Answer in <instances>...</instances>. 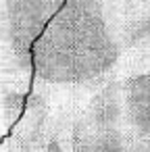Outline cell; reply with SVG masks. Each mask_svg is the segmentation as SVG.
Here are the masks:
<instances>
[{"label": "cell", "instance_id": "cell-1", "mask_svg": "<svg viewBox=\"0 0 150 152\" xmlns=\"http://www.w3.org/2000/svg\"><path fill=\"white\" fill-rule=\"evenodd\" d=\"M123 54L113 0H65L31 48L34 83L50 90L96 86Z\"/></svg>", "mask_w": 150, "mask_h": 152}, {"label": "cell", "instance_id": "cell-2", "mask_svg": "<svg viewBox=\"0 0 150 152\" xmlns=\"http://www.w3.org/2000/svg\"><path fill=\"white\" fill-rule=\"evenodd\" d=\"M65 0H0V81L34 86L31 48Z\"/></svg>", "mask_w": 150, "mask_h": 152}, {"label": "cell", "instance_id": "cell-3", "mask_svg": "<svg viewBox=\"0 0 150 152\" xmlns=\"http://www.w3.org/2000/svg\"><path fill=\"white\" fill-rule=\"evenodd\" d=\"M75 121L88 129L110 131L123 127V88L121 79L106 77L88 96L83 108L75 115Z\"/></svg>", "mask_w": 150, "mask_h": 152}, {"label": "cell", "instance_id": "cell-4", "mask_svg": "<svg viewBox=\"0 0 150 152\" xmlns=\"http://www.w3.org/2000/svg\"><path fill=\"white\" fill-rule=\"evenodd\" d=\"M123 127L127 133L150 140V69L133 71L121 79Z\"/></svg>", "mask_w": 150, "mask_h": 152}, {"label": "cell", "instance_id": "cell-5", "mask_svg": "<svg viewBox=\"0 0 150 152\" xmlns=\"http://www.w3.org/2000/svg\"><path fill=\"white\" fill-rule=\"evenodd\" d=\"M73 152H150V140L121 129L96 131L79 125L73 117Z\"/></svg>", "mask_w": 150, "mask_h": 152}, {"label": "cell", "instance_id": "cell-6", "mask_svg": "<svg viewBox=\"0 0 150 152\" xmlns=\"http://www.w3.org/2000/svg\"><path fill=\"white\" fill-rule=\"evenodd\" d=\"M34 152H73V117L65 110L52 113Z\"/></svg>", "mask_w": 150, "mask_h": 152}, {"label": "cell", "instance_id": "cell-7", "mask_svg": "<svg viewBox=\"0 0 150 152\" xmlns=\"http://www.w3.org/2000/svg\"><path fill=\"white\" fill-rule=\"evenodd\" d=\"M113 2L119 7V17H121L125 11H129L133 7H140V4H146V2H150V0H113Z\"/></svg>", "mask_w": 150, "mask_h": 152}]
</instances>
